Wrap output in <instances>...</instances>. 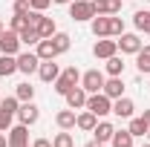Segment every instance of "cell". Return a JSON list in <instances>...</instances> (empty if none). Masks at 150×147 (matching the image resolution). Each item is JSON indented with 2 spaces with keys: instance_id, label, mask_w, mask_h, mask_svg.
<instances>
[{
  "instance_id": "obj_1",
  "label": "cell",
  "mask_w": 150,
  "mask_h": 147,
  "mask_svg": "<svg viewBox=\"0 0 150 147\" xmlns=\"http://www.w3.org/2000/svg\"><path fill=\"white\" fill-rule=\"evenodd\" d=\"M84 110H90L93 115L104 118V115H110V112H112V98H107L104 92H93V95L87 98V107H84Z\"/></svg>"
},
{
  "instance_id": "obj_2",
  "label": "cell",
  "mask_w": 150,
  "mask_h": 147,
  "mask_svg": "<svg viewBox=\"0 0 150 147\" xmlns=\"http://www.w3.org/2000/svg\"><path fill=\"white\" fill-rule=\"evenodd\" d=\"M78 84H81V72H78L75 66H67V69L55 78V92L58 95H67V92L72 90V87H78Z\"/></svg>"
},
{
  "instance_id": "obj_3",
  "label": "cell",
  "mask_w": 150,
  "mask_h": 147,
  "mask_svg": "<svg viewBox=\"0 0 150 147\" xmlns=\"http://www.w3.org/2000/svg\"><path fill=\"white\" fill-rule=\"evenodd\" d=\"M69 18L72 20H93L95 18L93 0H72L69 3Z\"/></svg>"
},
{
  "instance_id": "obj_4",
  "label": "cell",
  "mask_w": 150,
  "mask_h": 147,
  "mask_svg": "<svg viewBox=\"0 0 150 147\" xmlns=\"http://www.w3.org/2000/svg\"><path fill=\"white\" fill-rule=\"evenodd\" d=\"M20 35L18 32H12V29H6L3 35H0V55H20Z\"/></svg>"
},
{
  "instance_id": "obj_5",
  "label": "cell",
  "mask_w": 150,
  "mask_h": 147,
  "mask_svg": "<svg viewBox=\"0 0 150 147\" xmlns=\"http://www.w3.org/2000/svg\"><path fill=\"white\" fill-rule=\"evenodd\" d=\"M104 81H107V78H104V72H98V69H87V72L81 75V87L90 92V95L104 90Z\"/></svg>"
},
{
  "instance_id": "obj_6",
  "label": "cell",
  "mask_w": 150,
  "mask_h": 147,
  "mask_svg": "<svg viewBox=\"0 0 150 147\" xmlns=\"http://www.w3.org/2000/svg\"><path fill=\"white\" fill-rule=\"evenodd\" d=\"M118 49H121V55H136L144 43H142V37L139 35H133V32H124V35H118Z\"/></svg>"
},
{
  "instance_id": "obj_7",
  "label": "cell",
  "mask_w": 150,
  "mask_h": 147,
  "mask_svg": "<svg viewBox=\"0 0 150 147\" xmlns=\"http://www.w3.org/2000/svg\"><path fill=\"white\" fill-rule=\"evenodd\" d=\"M18 118H20V124L32 127L38 118H40V110H38V104H35V101H20V107H18Z\"/></svg>"
},
{
  "instance_id": "obj_8",
  "label": "cell",
  "mask_w": 150,
  "mask_h": 147,
  "mask_svg": "<svg viewBox=\"0 0 150 147\" xmlns=\"http://www.w3.org/2000/svg\"><path fill=\"white\" fill-rule=\"evenodd\" d=\"M64 98H67V107H69V110H84V107H87V98H90V92L84 90V87H72V90L67 92Z\"/></svg>"
},
{
  "instance_id": "obj_9",
  "label": "cell",
  "mask_w": 150,
  "mask_h": 147,
  "mask_svg": "<svg viewBox=\"0 0 150 147\" xmlns=\"http://www.w3.org/2000/svg\"><path fill=\"white\" fill-rule=\"evenodd\" d=\"M38 66H40V58L35 52H20L18 55V72L32 75V72H38Z\"/></svg>"
},
{
  "instance_id": "obj_10",
  "label": "cell",
  "mask_w": 150,
  "mask_h": 147,
  "mask_svg": "<svg viewBox=\"0 0 150 147\" xmlns=\"http://www.w3.org/2000/svg\"><path fill=\"white\" fill-rule=\"evenodd\" d=\"M115 52H118V43H115V40H107V37H98V40H95V46H93V55L101 58V61L112 58Z\"/></svg>"
},
{
  "instance_id": "obj_11",
  "label": "cell",
  "mask_w": 150,
  "mask_h": 147,
  "mask_svg": "<svg viewBox=\"0 0 150 147\" xmlns=\"http://www.w3.org/2000/svg\"><path fill=\"white\" fill-rule=\"evenodd\" d=\"M9 147H23L29 144V127L26 124H15V127H9Z\"/></svg>"
},
{
  "instance_id": "obj_12",
  "label": "cell",
  "mask_w": 150,
  "mask_h": 147,
  "mask_svg": "<svg viewBox=\"0 0 150 147\" xmlns=\"http://www.w3.org/2000/svg\"><path fill=\"white\" fill-rule=\"evenodd\" d=\"M61 75L55 61H40V66H38V78L43 81V84H55V78Z\"/></svg>"
},
{
  "instance_id": "obj_13",
  "label": "cell",
  "mask_w": 150,
  "mask_h": 147,
  "mask_svg": "<svg viewBox=\"0 0 150 147\" xmlns=\"http://www.w3.org/2000/svg\"><path fill=\"white\" fill-rule=\"evenodd\" d=\"M35 55L40 58V61H55V58H58V49H55V43H52V37H40V40H38Z\"/></svg>"
},
{
  "instance_id": "obj_14",
  "label": "cell",
  "mask_w": 150,
  "mask_h": 147,
  "mask_svg": "<svg viewBox=\"0 0 150 147\" xmlns=\"http://www.w3.org/2000/svg\"><path fill=\"white\" fill-rule=\"evenodd\" d=\"M133 110H136V104L124 95L112 101V115H118V118H133Z\"/></svg>"
},
{
  "instance_id": "obj_15",
  "label": "cell",
  "mask_w": 150,
  "mask_h": 147,
  "mask_svg": "<svg viewBox=\"0 0 150 147\" xmlns=\"http://www.w3.org/2000/svg\"><path fill=\"white\" fill-rule=\"evenodd\" d=\"M93 6H95V15H118L121 12V0H93Z\"/></svg>"
},
{
  "instance_id": "obj_16",
  "label": "cell",
  "mask_w": 150,
  "mask_h": 147,
  "mask_svg": "<svg viewBox=\"0 0 150 147\" xmlns=\"http://www.w3.org/2000/svg\"><path fill=\"white\" fill-rule=\"evenodd\" d=\"M104 95H107V98H112V101H115V98H121V95H124V84H121V75H118V78H107V81H104Z\"/></svg>"
},
{
  "instance_id": "obj_17",
  "label": "cell",
  "mask_w": 150,
  "mask_h": 147,
  "mask_svg": "<svg viewBox=\"0 0 150 147\" xmlns=\"http://www.w3.org/2000/svg\"><path fill=\"white\" fill-rule=\"evenodd\" d=\"M112 133H115V127H112L110 121H98L93 130V136H95V141L98 144H107V141H112Z\"/></svg>"
},
{
  "instance_id": "obj_18",
  "label": "cell",
  "mask_w": 150,
  "mask_h": 147,
  "mask_svg": "<svg viewBox=\"0 0 150 147\" xmlns=\"http://www.w3.org/2000/svg\"><path fill=\"white\" fill-rule=\"evenodd\" d=\"M93 35L95 37H110V15H95L93 18Z\"/></svg>"
},
{
  "instance_id": "obj_19",
  "label": "cell",
  "mask_w": 150,
  "mask_h": 147,
  "mask_svg": "<svg viewBox=\"0 0 150 147\" xmlns=\"http://www.w3.org/2000/svg\"><path fill=\"white\" fill-rule=\"evenodd\" d=\"M95 124H98V115H93L90 110L78 112V118H75V127H78V130H87V133H93Z\"/></svg>"
},
{
  "instance_id": "obj_20",
  "label": "cell",
  "mask_w": 150,
  "mask_h": 147,
  "mask_svg": "<svg viewBox=\"0 0 150 147\" xmlns=\"http://www.w3.org/2000/svg\"><path fill=\"white\" fill-rule=\"evenodd\" d=\"M75 118H78V112L67 107V110H61V112L55 115V124H58L61 130H72V127H75Z\"/></svg>"
},
{
  "instance_id": "obj_21",
  "label": "cell",
  "mask_w": 150,
  "mask_h": 147,
  "mask_svg": "<svg viewBox=\"0 0 150 147\" xmlns=\"http://www.w3.org/2000/svg\"><path fill=\"white\" fill-rule=\"evenodd\" d=\"M136 69H139L142 75H150V43L136 52Z\"/></svg>"
},
{
  "instance_id": "obj_22",
  "label": "cell",
  "mask_w": 150,
  "mask_h": 147,
  "mask_svg": "<svg viewBox=\"0 0 150 147\" xmlns=\"http://www.w3.org/2000/svg\"><path fill=\"white\" fill-rule=\"evenodd\" d=\"M18 72V55H0V78Z\"/></svg>"
},
{
  "instance_id": "obj_23",
  "label": "cell",
  "mask_w": 150,
  "mask_h": 147,
  "mask_svg": "<svg viewBox=\"0 0 150 147\" xmlns=\"http://www.w3.org/2000/svg\"><path fill=\"white\" fill-rule=\"evenodd\" d=\"M35 29H38V35H40V37H52L58 32L55 20H52V18H43V15H40V20L35 23Z\"/></svg>"
},
{
  "instance_id": "obj_24",
  "label": "cell",
  "mask_w": 150,
  "mask_h": 147,
  "mask_svg": "<svg viewBox=\"0 0 150 147\" xmlns=\"http://www.w3.org/2000/svg\"><path fill=\"white\" fill-rule=\"evenodd\" d=\"M112 147H133L130 130H115V133H112Z\"/></svg>"
},
{
  "instance_id": "obj_25",
  "label": "cell",
  "mask_w": 150,
  "mask_h": 147,
  "mask_svg": "<svg viewBox=\"0 0 150 147\" xmlns=\"http://www.w3.org/2000/svg\"><path fill=\"white\" fill-rule=\"evenodd\" d=\"M52 43H55L58 55H64V52L69 49V43H72V37L67 35V32H55V35H52Z\"/></svg>"
},
{
  "instance_id": "obj_26",
  "label": "cell",
  "mask_w": 150,
  "mask_h": 147,
  "mask_svg": "<svg viewBox=\"0 0 150 147\" xmlns=\"http://www.w3.org/2000/svg\"><path fill=\"white\" fill-rule=\"evenodd\" d=\"M20 35V43H26V46H38V40H40V35H38L35 26H26L23 32H18Z\"/></svg>"
},
{
  "instance_id": "obj_27",
  "label": "cell",
  "mask_w": 150,
  "mask_h": 147,
  "mask_svg": "<svg viewBox=\"0 0 150 147\" xmlns=\"http://www.w3.org/2000/svg\"><path fill=\"white\" fill-rule=\"evenodd\" d=\"M121 72H124V61H121L118 55L107 58V75H110V78H118Z\"/></svg>"
},
{
  "instance_id": "obj_28",
  "label": "cell",
  "mask_w": 150,
  "mask_h": 147,
  "mask_svg": "<svg viewBox=\"0 0 150 147\" xmlns=\"http://www.w3.org/2000/svg\"><path fill=\"white\" fill-rule=\"evenodd\" d=\"M147 127H150V124L139 115V118H130V127H127V130H130V136L136 139V136H147Z\"/></svg>"
},
{
  "instance_id": "obj_29",
  "label": "cell",
  "mask_w": 150,
  "mask_h": 147,
  "mask_svg": "<svg viewBox=\"0 0 150 147\" xmlns=\"http://www.w3.org/2000/svg\"><path fill=\"white\" fill-rule=\"evenodd\" d=\"M133 23H136L139 32L150 35V12H136V15H133Z\"/></svg>"
},
{
  "instance_id": "obj_30",
  "label": "cell",
  "mask_w": 150,
  "mask_h": 147,
  "mask_svg": "<svg viewBox=\"0 0 150 147\" xmlns=\"http://www.w3.org/2000/svg\"><path fill=\"white\" fill-rule=\"evenodd\" d=\"M52 147H75V139L69 130H61L55 139H52Z\"/></svg>"
},
{
  "instance_id": "obj_31",
  "label": "cell",
  "mask_w": 150,
  "mask_h": 147,
  "mask_svg": "<svg viewBox=\"0 0 150 147\" xmlns=\"http://www.w3.org/2000/svg\"><path fill=\"white\" fill-rule=\"evenodd\" d=\"M15 95H18V101H32V98H35V87H32L29 81H26V84H18Z\"/></svg>"
},
{
  "instance_id": "obj_32",
  "label": "cell",
  "mask_w": 150,
  "mask_h": 147,
  "mask_svg": "<svg viewBox=\"0 0 150 147\" xmlns=\"http://www.w3.org/2000/svg\"><path fill=\"white\" fill-rule=\"evenodd\" d=\"M0 107H3L6 112H12V115H18V107H20L18 95H9V98H3V101H0Z\"/></svg>"
},
{
  "instance_id": "obj_33",
  "label": "cell",
  "mask_w": 150,
  "mask_h": 147,
  "mask_svg": "<svg viewBox=\"0 0 150 147\" xmlns=\"http://www.w3.org/2000/svg\"><path fill=\"white\" fill-rule=\"evenodd\" d=\"M26 26H29V20H26V15H15V18L9 20V29H12V32H23Z\"/></svg>"
},
{
  "instance_id": "obj_34",
  "label": "cell",
  "mask_w": 150,
  "mask_h": 147,
  "mask_svg": "<svg viewBox=\"0 0 150 147\" xmlns=\"http://www.w3.org/2000/svg\"><path fill=\"white\" fill-rule=\"evenodd\" d=\"M110 35H124V20L110 15Z\"/></svg>"
},
{
  "instance_id": "obj_35",
  "label": "cell",
  "mask_w": 150,
  "mask_h": 147,
  "mask_svg": "<svg viewBox=\"0 0 150 147\" xmlns=\"http://www.w3.org/2000/svg\"><path fill=\"white\" fill-rule=\"evenodd\" d=\"M12 112H6L3 107H0V133H9V127H12Z\"/></svg>"
},
{
  "instance_id": "obj_36",
  "label": "cell",
  "mask_w": 150,
  "mask_h": 147,
  "mask_svg": "<svg viewBox=\"0 0 150 147\" xmlns=\"http://www.w3.org/2000/svg\"><path fill=\"white\" fill-rule=\"evenodd\" d=\"M49 3H52V0H29V9H35V12H43V9H49Z\"/></svg>"
},
{
  "instance_id": "obj_37",
  "label": "cell",
  "mask_w": 150,
  "mask_h": 147,
  "mask_svg": "<svg viewBox=\"0 0 150 147\" xmlns=\"http://www.w3.org/2000/svg\"><path fill=\"white\" fill-rule=\"evenodd\" d=\"M29 12V0H15V15H26Z\"/></svg>"
},
{
  "instance_id": "obj_38",
  "label": "cell",
  "mask_w": 150,
  "mask_h": 147,
  "mask_svg": "<svg viewBox=\"0 0 150 147\" xmlns=\"http://www.w3.org/2000/svg\"><path fill=\"white\" fill-rule=\"evenodd\" d=\"M32 147H52V141H49V139H35Z\"/></svg>"
},
{
  "instance_id": "obj_39",
  "label": "cell",
  "mask_w": 150,
  "mask_h": 147,
  "mask_svg": "<svg viewBox=\"0 0 150 147\" xmlns=\"http://www.w3.org/2000/svg\"><path fill=\"white\" fill-rule=\"evenodd\" d=\"M0 147H9V136L6 133H0Z\"/></svg>"
},
{
  "instance_id": "obj_40",
  "label": "cell",
  "mask_w": 150,
  "mask_h": 147,
  "mask_svg": "<svg viewBox=\"0 0 150 147\" xmlns=\"http://www.w3.org/2000/svg\"><path fill=\"white\" fill-rule=\"evenodd\" d=\"M142 118H144V121L150 124V110H144V115H142Z\"/></svg>"
},
{
  "instance_id": "obj_41",
  "label": "cell",
  "mask_w": 150,
  "mask_h": 147,
  "mask_svg": "<svg viewBox=\"0 0 150 147\" xmlns=\"http://www.w3.org/2000/svg\"><path fill=\"white\" fill-rule=\"evenodd\" d=\"M87 147H101V144H98V141H95V139H93V141H90V144H87Z\"/></svg>"
},
{
  "instance_id": "obj_42",
  "label": "cell",
  "mask_w": 150,
  "mask_h": 147,
  "mask_svg": "<svg viewBox=\"0 0 150 147\" xmlns=\"http://www.w3.org/2000/svg\"><path fill=\"white\" fill-rule=\"evenodd\" d=\"M3 32H6V26H3V20H0V35H3Z\"/></svg>"
},
{
  "instance_id": "obj_43",
  "label": "cell",
  "mask_w": 150,
  "mask_h": 147,
  "mask_svg": "<svg viewBox=\"0 0 150 147\" xmlns=\"http://www.w3.org/2000/svg\"><path fill=\"white\" fill-rule=\"evenodd\" d=\"M52 3H72V0H52Z\"/></svg>"
},
{
  "instance_id": "obj_44",
  "label": "cell",
  "mask_w": 150,
  "mask_h": 147,
  "mask_svg": "<svg viewBox=\"0 0 150 147\" xmlns=\"http://www.w3.org/2000/svg\"><path fill=\"white\" fill-rule=\"evenodd\" d=\"M147 141H150V127H147Z\"/></svg>"
},
{
  "instance_id": "obj_45",
  "label": "cell",
  "mask_w": 150,
  "mask_h": 147,
  "mask_svg": "<svg viewBox=\"0 0 150 147\" xmlns=\"http://www.w3.org/2000/svg\"><path fill=\"white\" fill-rule=\"evenodd\" d=\"M142 147H150V141H147V144H142Z\"/></svg>"
},
{
  "instance_id": "obj_46",
  "label": "cell",
  "mask_w": 150,
  "mask_h": 147,
  "mask_svg": "<svg viewBox=\"0 0 150 147\" xmlns=\"http://www.w3.org/2000/svg\"><path fill=\"white\" fill-rule=\"evenodd\" d=\"M23 147H29V144H23Z\"/></svg>"
},
{
  "instance_id": "obj_47",
  "label": "cell",
  "mask_w": 150,
  "mask_h": 147,
  "mask_svg": "<svg viewBox=\"0 0 150 147\" xmlns=\"http://www.w3.org/2000/svg\"><path fill=\"white\" fill-rule=\"evenodd\" d=\"M144 3H147V0H144Z\"/></svg>"
},
{
  "instance_id": "obj_48",
  "label": "cell",
  "mask_w": 150,
  "mask_h": 147,
  "mask_svg": "<svg viewBox=\"0 0 150 147\" xmlns=\"http://www.w3.org/2000/svg\"><path fill=\"white\" fill-rule=\"evenodd\" d=\"M147 90H150V87H147Z\"/></svg>"
},
{
  "instance_id": "obj_49",
  "label": "cell",
  "mask_w": 150,
  "mask_h": 147,
  "mask_svg": "<svg viewBox=\"0 0 150 147\" xmlns=\"http://www.w3.org/2000/svg\"><path fill=\"white\" fill-rule=\"evenodd\" d=\"M101 147H104V144H101Z\"/></svg>"
}]
</instances>
